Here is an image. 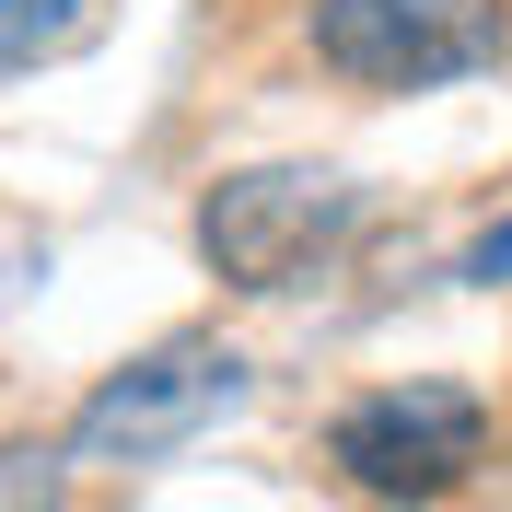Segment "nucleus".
Listing matches in <instances>:
<instances>
[{
    "instance_id": "nucleus-1",
    "label": "nucleus",
    "mask_w": 512,
    "mask_h": 512,
    "mask_svg": "<svg viewBox=\"0 0 512 512\" xmlns=\"http://www.w3.org/2000/svg\"><path fill=\"white\" fill-rule=\"evenodd\" d=\"M501 454V396L478 373H396L326 419V478L384 512H431Z\"/></svg>"
},
{
    "instance_id": "nucleus-2",
    "label": "nucleus",
    "mask_w": 512,
    "mask_h": 512,
    "mask_svg": "<svg viewBox=\"0 0 512 512\" xmlns=\"http://www.w3.org/2000/svg\"><path fill=\"white\" fill-rule=\"evenodd\" d=\"M245 396H256V361L233 350L222 326H175V338H152L140 361H117V373H105L94 396L59 419V454H70V478L175 466V454L210 443Z\"/></svg>"
},
{
    "instance_id": "nucleus-3",
    "label": "nucleus",
    "mask_w": 512,
    "mask_h": 512,
    "mask_svg": "<svg viewBox=\"0 0 512 512\" xmlns=\"http://www.w3.org/2000/svg\"><path fill=\"white\" fill-rule=\"evenodd\" d=\"M361 233V187L326 175V163H233L198 187V268L245 303H280V291L326 280Z\"/></svg>"
},
{
    "instance_id": "nucleus-4",
    "label": "nucleus",
    "mask_w": 512,
    "mask_h": 512,
    "mask_svg": "<svg viewBox=\"0 0 512 512\" xmlns=\"http://www.w3.org/2000/svg\"><path fill=\"white\" fill-rule=\"evenodd\" d=\"M303 59L373 105L454 94L512 59V0H303Z\"/></svg>"
},
{
    "instance_id": "nucleus-5",
    "label": "nucleus",
    "mask_w": 512,
    "mask_h": 512,
    "mask_svg": "<svg viewBox=\"0 0 512 512\" xmlns=\"http://www.w3.org/2000/svg\"><path fill=\"white\" fill-rule=\"evenodd\" d=\"M94 24H105V0H0V82L94 47Z\"/></svg>"
},
{
    "instance_id": "nucleus-6",
    "label": "nucleus",
    "mask_w": 512,
    "mask_h": 512,
    "mask_svg": "<svg viewBox=\"0 0 512 512\" xmlns=\"http://www.w3.org/2000/svg\"><path fill=\"white\" fill-rule=\"evenodd\" d=\"M0 512H70L59 431H0Z\"/></svg>"
},
{
    "instance_id": "nucleus-7",
    "label": "nucleus",
    "mask_w": 512,
    "mask_h": 512,
    "mask_svg": "<svg viewBox=\"0 0 512 512\" xmlns=\"http://www.w3.org/2000/svg\"><path fill=\"white\" fill-rule=\"evenodd\" d=\"M454 280H478V291H501V280H512V210H501V222H489L466 256H454Z\"/></svg>"
}]
</instances>
